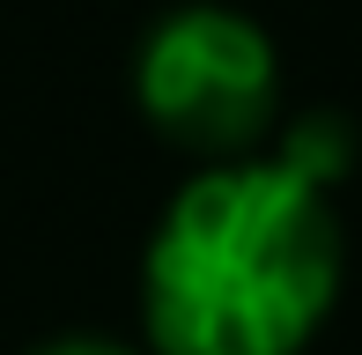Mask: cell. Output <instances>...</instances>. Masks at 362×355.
Here are the masks:
<instances>
[{"instance_id":"cell-1","label":"cell","mask_w":362,"mask_h":355,"mask_svg":"<svg viewBox=\"0 0 362 355\" xmlns=\"http://www.w3.org/2000/svg\"><path fill=\"white\" fill-rule=\"evenodd\" d=\"M348 281L340 200L288 163L229 156L170 192L141 252L148 355H303Z\"/></svg>"},{"instance_id":"cell-2","label":"cell","mask_w":362,"mask_h":355,"mask_svg":"<svg viewBox=\"0 0 362 355\" xmlns=\"http://www.w3.org/2000/svg\"><path fill=\"white\" fill-rule=\"evenodd\" d=\"M134 104L170 149L200 163L259 156L281 126V52L259 15L229 0H185L141 37Z\"/></svg>"},{"instance_id":"cell-4","label":"cell","mask_w":362,"mask_h":355,"mask_svg":"<svg viewBox=\"0 0 362 355\" xmlns=\"http://www.w3.org/2000/svg\"><path fill=\"white\" fill-rule=\"evenodd\" d=\"M37 355H141V348H119V341H52Z\"/></svg>"},{"instance_id":"cell-3","label":"cell","mask_w":362,"mask_h":355,"mask_svg":"<svg viewBox=\"0 0 362 355\" xmlns=\"http://www.w3.org/2000/svg\"><path fill=\"white\" fill-rule=\"evenodd\" d=\"M267 156H274V163H288L296 178H310L318 192H333V200H340L348 170L362 163V134H355L348 111H296V119L281 111V126H274Z\"/></svg>"}]
</instances>
